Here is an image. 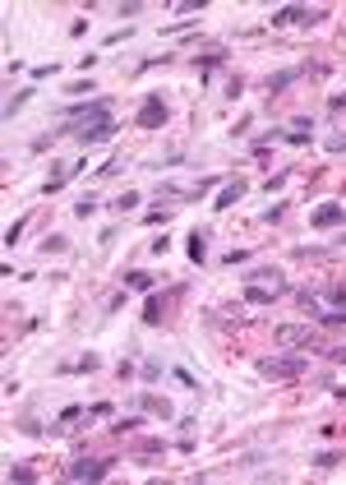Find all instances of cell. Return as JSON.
I'll list each match as a JSON object with an SVG mask.
<instances>
[{"mask_svg": "<svg viewBox=\"0 0 346 485\" xmlns=\"http://www.w3.org/2000/svg\"><path fill=\"white\" fill-rule=\"evenodd\" d=\"M61 116H65V121H74V125H61V130H56V139H61V135H74L79 125L111 121V97H92V102H65Z\"/></svg>", "mask_w": 346, "mask_h": 485, "instance_id": "1", "label": "cell"}, {"mask_svg": "<svg viewBox=\"0 0 346 485\" xmlns=\"http://www.w3.org/2000/svg\"><path fill=\"white\" fill-rule=\"evenodd\" d=\"M309 361H305L301 351H286V356H268V361H258V375L263 379H301Z\"/></svg>", "mask_w": 346, "mask_h": 485, "instance_id": "2", "label": "cell"}, {"mask_svg": "<svg viewBox=\"0 0 346 485\" xmlns=\"http://www.w3.org/2000/svg\"><path fill=\"white\" fill-rule=\"evenodd\" d=\"M328 10H305V5H282L272 10V28H291V23H318Z\"/></svg>", "mask_w": 346, "mask_h": 485, "instance_id": "3", "label": "cell"}, {"mask_svg": "<svg viewBox=\"0 0 346 485\" xmlns=\"http://www.w3.org/2000/svg\"><path fill=\"white\" fill-rule=\"evenodd\" d=\"M74 139L83 148H97V143H111L116 139V121H92V125H79Z\"/></svg>", "mask_w": 346, "mask_h": 485, "instance_id": "4", "label": "cell"}, {"mask_svg": "<svg viewBox=\"0 0 346 485\" xmlns=\"http://www.w3.org/2000/svg\"><path fill=\"white\" fill-rule=\"evenodd\" d=\"M309 227H318V231H332V227H346V208L342 204H318V208H309Z\"/></svg>", "mask_w": 346, "mask_h": 485, "instance_id": "5", "label": "cell"}, {"mask_svg": "<svg viewBox=\"0 0 346 485\" xmlns=\"http://www.w3.org/2000/svg\"><path fill=\"white\" fill-rule=\"evenodd\" d=\"M111 467H116V462H88V457H83V462H70V467H65V481H106Z\"/></svg>", "mask_w": 346, "mask_h": 485, "instance_id": "6", "label": "cell"}, {"mask_svg": "<svg viewBox=\"0 0 346 485\" xmlns=\"http://www.w3.org/2000/svg\"><path fill=\"white\" fill-rule=\"evenodd\" d=\"M277 342H282V347H305V351L318 347V337L309 333V324H305V328H301V324H286V328H277ZM318 351H323V347H318Z\"/></svg>", "mask_w": 346, "mask_h": 485, "instance_id": "7", "label": "cell"}, {"mask_svg": "<svg viewBox=\"0 0 346 485\" xmlns=\"http://www.w3.org/2000/svg\"><path fill=\"white\" fill-rule=\"evenodd\" d=\"M166 116H171V111H166L162 97H143V106H139V125H143V130H162Z\"/></svg>", "mask_w": 346, "mask_h": 485, "instance_id": "8", "label": "cell"}, {"mask_svg": "<svg viewBox=\"0 0 346 485\" xmlns=\"http://www.w3.org/2000/svg\"><path fill=\"white\" fill-rule=\"evenodd\" d=\"M250 282H254V287H268V291H277V296H286V273H282V268H272V264L254 268V273H250Z\"/></svg>", "mask_w": 346, "mask_h": 485, "instance_id": "9", "label": "cell"}, {"mask_svg": "<svg viewBox=\"0 0 346 485\" xmlns=\"http://www.w3.org/2000/svg\"><path fill=\"white\" fill-rule=\"evenodd\" d=\"M305 75H309V65H296V70H277V75L268 79V97H282V92L291 88L296 79H305Z\"/></svg>", "mask_w": 346, "mask_h": 485, "instance_id": "10", "label": "cell"}, {"mask_svg": "<svg viewBox=\"0 0 346 485\" xmlns=\"http://www.w3.org/2000/svg\"><path fill=\"white\" fill-rule=\"evenodd\" d=\"M245 190H250V185H245L241 176H236V181H226L222 190H217V199H212V212H226L236 199H245Z\"/></svg>", "mask_w": 346, "mask_h": 485, "instance_id": "11", "label": "cell"}, {"mask_svg": "<svg viewBox=\"0 0 346 485\" xmlns=\"http://www.w3.org/2000/svg\"><path fill=\"white\" fill-rule=\"evenodd\" d=\"M282 139L286 143H309V139H314V121H309V116H296V121L282 130Z\"/></svg>", "mask_w": 346, "mask_h": 485, "instance_id": "12", "label": "cell"}, {"mask_svg": "<svg viewBox=\"0 0 346 485\" xmlns=\"http://www.w3.org/2000/svg\"><path fill=\"white\" fill-rule=\"evenodd\" d=\"M134 402H139L143 411H152V416H162V421H171V416H176V407H171L166 397H157V393H139Z\"/></svg>", "mask_w": 346, "mask_h": 485, "instance_id": "13", "label": "cell"}, {"mask_svg": "<svg viewBox=\"0 0 346 485\" xmlns=\"http://www.w3.org/2000/svg\"><path fill=\"white\" fill-rule=\"evenodd\" d=\"M125 291H143V296H148V291H157V277L134 268V273H125Z\"/></svg>", "mask_w": 346, "mask_h": 485, "instance_id": "14", "label": "cell"}, {"mask_svg": "<svg viewBox=\"0 0 346 485\" xmlns=\"http://www.w3.org/2000/svg\"><path fill=\"white\" fill-rule=\"evenodd\" d=\"M185 245H190V264H203V259H208V231H199V227H194Z\"/></svg>", "mask_w": 346, "mask_h": 485, "instance_id": "15", "label": "cell"}, {"mask_svg": "<svg viewBox=\"0 0 346 485\" xmlns=\"http://www.w3.org/2000/svg\"><path fill=\"white\" fill-rule=\"evenodd\" d=\"M162 310H166V301L157 296V291H148V301H143V324L157 328V324H162Z\"/></svg>", "mask_w": 346, "mask_h": 485, "instance_id": "16", "label": "cell"}, {"mask_svg": "<svg viewBox=\"0 0 346 485\" xmlns=\"http://www.w3.org/2000/svg\"><path fill=\"white\" fill-rule=\"evenodd\" d=\"M37 250H42V255H65V250H70V236H65V231H46Z\"/></svg>", "mask_w": 346, "mask_h": 485, "instance_id": "17", "label": "cell"}, {"mask_svg": "<svg viewBox=\"0 0 346 485\" xmlns=\"http://www.w3.org/2000/svg\"><path fill=\"white\" fill-rule=\"evenodd\" d=\"M92 370H102V356H97V351H88V356L74 361V365H61V375H92Z\"/></svg>", "mask_w": 346, "mask_h": 485, "instance_id": "18", "label": "cell"}, {"mask_svg": "<svg viewBox=\"0 0 346 485\" xmlns=\"http://www.w3.org/2000/svg\"><path fill=\"white\" fill-rule=\"evenodd\" d=\"M245 301H250V305H272V301H277V291L254 287V282H245Z\"/></svg>", "mask_w": 346, "mask_h": 485, "instance_id": "19", "label": "cell"}, {"mask_svg": "<svg viewBox=\"0 0 346 485\" xmlns=\"http://www.w3.org/2000/svg\"><path fill=\"white\" fill-rule=\"evenodd\" d=\"M337 462H346V448H323V453L314 457V467H318V471H332Z\"/></svg>", "mask_w": 346, "mask_h": 485, "instance_id": "20", "label": "cell"}, {"mask_svg": "<svg viewBox=\"0 0 346 485\" xmlns=\"http://www.w3.org/2000/svg\"><path fill=\"white\" fill-rule=\"evenodd\" d=\"M28 97H32L28 88H23V92H14V97H5V121H14L19 111H23V106H28Z\"/></svg>", "mask_w": 346, "mask_h": 485, "instance_id": "21", "label": "cell"}, {"mask_svg": "<svg viewBox=\"0 0 346 485\" xmlns=\"http://www.w3.org/2000/svg\"><path fill=\"white\" fill-rule=\"evenodd\" d=\"M79 416H83V407H79V402H74V407H65V411H61V416H56V425H51V435H61L65 425H74V421H79Z\"/></svg>", "mask_w": 346, "mask_h": 485, "instance_id": "22", "label": "cell"}, {"mask_svg": "<svg viewBox=\"0 0 346 485\" xmlns=\"http://www.w3.org/2000/svg\"><path fill=\"white\" fill-rule=\"evenodd\" d=\"M139 204H143V195H139V190H125V195L116 199V204H111V208H116V212H134Z\"/></svg>", "mask_w": 346, "mask_h": 485, "instance_id": "23", "label": "cell"}, {"mask_svg": "<svg viewBox=\"0 0 346 485\" xmlns=\"http://www.w3.org/2000/svg\"><path fill=\"white\" fill-rule=\"evenodd\" d=\"M222 61H226L222 51H203V56H199L194 65H199V70H203V75H208V70H217V65H222Z\"/></svg>", "mask_w": 346, "mask_h": 485, "instance_id": "24", "label": "cell"}, {"mask_svg": "<svg viewBox=\"0 0 346 485\" xmlns=\"http://www.w3.org/2000/svg\"><path fill=\"white\" fill-rule=\"evenodd\" d=\"M171 217H176V208H152L148 217H143V222H148V227H166Z\"/></svg>", "mask_w": 346, "mask_h": 485, "instance_id": "25", "label": "cell"}, {"mask_svg": "<svg viewBox=\"0 0 346 485\" xmlns=\"http://www.w3.org/2000/svg\"><path fill=\"white\" fill-rule=\"evenodd\" d=\"M92 212H97V199H92V195H83V199L74 204V217H83V222H88Z\"/></svg>", "mask_w": 346, "mask_h": 485, "instance_id": "26", "label": "cell"}, {"mask_svg": "<svg viewBox=\"0 0 346 485\" xmlns=\"http://www.w3.org/2000/svg\"><path fill=\"white\" fill-rule=\"evenodd\" d=\"M286 208H291V204H286V199H277L272 208H263V222H282V217H286Z\"/></svg>", "mask_w": 346, "mask_h": 485, "instance_id": "27", "label": "cell"}, {"mask_svg": "<svg viewBox=\"0 0 346 485\" xmlns=\"http://www.w3.org/2000/svg\"><path fill=\"white\" fill-rule=\"evenodd\" d=\"M139 425H143V416H121L111 430H116V435H130V430H139Z\"/></svg>", "mask_w": 346, "mask_h": 485, "instance_id": "28", "label": "cell"}, {"mask_svg": "<svg viewBox=\"0 0 346 485\" xmlns=\"http://www.w3.org/2000/svg\"><path fill=\"white\" fill-rule=\"evenodd\" d=\"M139 375H143L148 384H157V379H162V361H143V370H139Z\"/></svg>", "mask_w": 346, "mask_h": 485, "instance_id": "29", "label": "cell"}, {"mask_svg": "<svg viewBox=\"0 0 346 485\" xmlns=\"http://www.w3.org/2000/svg\"><path fill=\"white\" fill-rule=\"evenodd\" d=\"M10 481H37V471H32V467H23V462H19V467H10Z\"/></svg>", "mask_w": 346, "mask_h": 485, "instance_id": "30", "label": "cell"}, {"mask_svg": "<svg viewBox=\"0 0 346 485\" xmlns=\"http://www.w3.org/2000/svg\"><path fill=\"white\" fill-rule=\"evenodd\" d=\"M19 236H23V217H19V222H10V227H5V245H19Z\"/></svg>", "mask_w": 346, "mask_h": 485, "instance_id": "31", "label": "cell"}, {"mask_svg": "<svg viewBox=\"0 0 346 485\" xmlns=\"http://www.w3.org/2000/svg\"><path fill=\"white\" fill-rule=\"evenodd\" d=\"M148 250H152V255H157V259H162V255H166V250H171V236H166V231H162V236H157V241H152V245H148Z\"/></svg>", "mask_w": 346, "mask_h": 485, "instance_id": "32", "label": "cell"}, {"mask_svg": "<svg viewBox=\"0 0 346 485\" xmlns=\"http://www.w3.org/2000/svg\"><path fill=\"white\" fill-rule=\"evenodd\" d=\"M51 75H61V65L51 61V65H37V70H32V79H51Z\"/></svg>", "mask_w": 346, "mask_h": 485, "instance_id": "33", "label": "cell"}, {"mask_svg": "<svg viewBox=\"0 0 346 485\" xmlns=\"http://www.w3.org/2000/svg\"><path fill=\"white\" fill-rule=\"evenodd\" d=\"M130 32H134V28H130V23H125V28H116V32H106V46H116V42H125V37H130Z\"/></svg>", "mask_w": 346, "mask_h": 485, "instance_id": "34", "label": "cell"}, {"mask_svg": "<svg viewBox=\"0 0 346 485\" xmlns=\"http://www.w3.org/2000/svg\"><path fill=\"white\" fill-rule=\"evenodd\" d=\"M323 148H328V152H346V135H332Z\"/></svg>", "mask_w": 346, "mask_h": 485, "instance_id": "35", "label": "cell"}, {"mask_svg": "<svg viewBox=\"0 0 346 485\" xmlns=\"http://www.w3.org/2000/svg\"><path fill=\"white\" fill-rule=\"evenodd\" d=\"M226 264H250V250H226Z\"/></svg>", "mask_w": 346, "mask_h": 485, "instance_id": "36", "label": "cell"}, {"mask_svg": "<svg viewBox=\"0 0 346 485\" xmlns=\"http://www.w3.org/2000/svg\"><path fill=\"white\" fill-rule=\"evenodd\" d=\"M323 356H328V361H337V365H346V347H328Z\"/></svg>", "mask_w": 346, "mask_h": 485, "instance_id": "37", "label": "cell"}, {"mask_svg": "<svg viewBox=\"0 0 346 485\" xmlns=\"http://www.w3.org/2000/svg\"><path fill=\"white\" fill-rule=\"evenodd\" d=\"M328 106H332V111H342V106H346V92H332V97H328Z\"/></svg>", "mask_w": 346, "mask_h": 485, "instance_id": "38", "label": "cell"}, {"mask_svg": "<svg viewBox=\"0 0 346 485\" xmlns=\"http://www.w3.org/2000/svg\"><path fill=\"white\" fill-rule=\"evenodd\" d=\"M332 245H337V250H346V231H342V236H337V241H332Z\"/></svg>", "mask_w": 346, "mask_h": 485, "instance_id": "39", "label": "cell"}]
</instances>
